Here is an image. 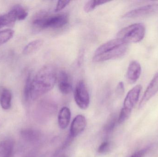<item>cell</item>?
I'll return each instance as SVG.
<instances>
[{"instance_id": "obj_1", "label": "cell", "mask_w": 158, "mask_h": 157, "mask_svg": "<svg viewBox=\"0 0 158 157\" xmlns=\"http://www.w3.org/2000/svg\"><path fill=\"white\" fill-rule=\"evenodd\" d=\"M56 81V73L52 65L43 66L32 78L30 99L35 100L53 89Z\"/></svg>"}, {"instance_id": "obj_2", "label": "cell", "mask_w": 158, "mask_h": 157, "mask_svg": "<svg viewBox=\"0 0 158 157\" xmlns=\"http://www.w3.org/2000/svg\"><path fill=\"white\" fill-rule=\"evenodd\" d=\"M128 48V43L118 38L109 41L97 49L94 53L93 61L102 62L118 59L125 55Z\"/></svg>"}, {"instance_id": "obj_3", "label": "cell", "mask_w": 158, "mask_h": 157, "mask_svg": "<svg viewBox=\"0 0 158 157\" xmlns=\"http://www.w3.org/2000/svg\"><path fill=\"white\" fill-rule=\"evenodd\" d=\"M68 16L66 14L48 15L44 12H40L35 15L32 21V26L35 31L46 29H56L63 27L68 23Z\"/></svg>"}, {"instance_id": "obj_4", "label": "cell", "mask_w": 158, "mask_h": 157, "mask_svg": "<svg viewBox=\"0 0 158 157\" xmlns=\"http://www.w3.org/2000/svg\"><path fill=\"white\" fill-rule=\"evenodd\" d=\"M146 28L143 23H135L122 29L117 37L126 43H137L144 37Z\"/></svg>"}, {"instance_id": "obj_5", "label": "cell", "mask_w": 158, "mask_h": 157, "mask_svg": "<svg viewBox=\"0 0 158 157\" xmlns=\"http://www.w3.org/2000/svg\"><path fill=\"white\" fill-rule=\"evenodd\" d=\"M74 98L77 106L83 110L86 109L90 104L89 92L85 83L82 80L79 81L74 91Z\"/></svg>"}, {"instance_id": "obj_6", "label": "cell", "mask_w": 158, "mask_h": 157, "mask_svg": "<svg viewBox=\"0 0 158 157\" xmlns=\"http://www.w3.org/2000/svg\"><path fill=\"white\" fill-rule=\"evenodd\" d=\"M158 12V4L147 5L127 12L123 16L126 18H135L144 17Z\"/></svg>"}, {"instance_id": "obj_7", "label": "cell", "mask_w": 158, "mask_h": 157, "mask_svg": "<svg viewBox=\"0 0 158 157\" xmlns=\"http://www.w3.org/2000/svg\"><path fill=\"white\" fill-rule=\"evenodd\" d=\"M142 89V86L137 85L129 91L124 99L123 109L131 112L133 108L139 100Z\"/></svg>"}, {"instance_id": "obj_8", "label": "cell", "mask_w": 158, "mask_h": 157, "mask_svg": "<svg viewBox=\"0 0 158 157\" xmlns=\"http://www.w3.org/2000/svg\"><path fill=\"white\" fill-rule=\"evenodd\" d=\"M158 92V73H156L147 88L139 103V108H142Z\"/></svg>"}, {"instance_id": "obj_9", "label": "cell", "mask_w": 158, "mask_h": 157, "mask_svg": "<svg viewBox=\"0 0 158 157\" xmlns=\"http://www.w3.org/2000/svg\"><path fill=\"white\" fill-rule=\"evenodd\" d=\"M142 73L141 65L136 61H133L129 65L126 78L130 84H134L139 79Z\"/></svg>"}, {"instance_id": "obj_10", "label": "cell", "mask_w": 158, "mask_h": 157, "mask_svg": "<svg viewBox=\"0 0 158 157\" xmlns=\"http://www.w3.org/2000/svg\"><path fill=\"white\" fill-rule=\"evenodd\" d=\"M58 88L62 94L68 95L72 90V85L68 74L65 71H62L59 73L58 79Z\"/></svg>"}, {"instance_id": "obj_11", "label": "cell", "mask_w": 158, "mask_h": 157, "mask_svg": "<svg viewBox=\"0 0 158 157\" xmlns=\"http://www.w3.org/2000/svg\"><path fill=\"white\" fill-rule=\"evenodd\" d=\"M86 121L85 117L78 115L74 119L70 127V136L72 138L77 137L85 129Z\"/></svg>"}, {"instance_id": "obj_12", "label": "cell", "mask_w": 158, "mask_h": 157, "mask_svg": "<svg viewBox=\"0 0 158 157\" xmlns=\"http://www.w3.org/2000/svg\"><path fill=\"white\" fill-rule=\"evenodd\" d=\"M71 119V112L67 107H64L61 109L58 115V121L59 127L65 129L69 124Z\"/></svg>"}, {"instance_id": "obj_13", "label": "cell", "mask_w": 158, "mask_h": 157, "mask_svg": "<svg viewBox=\"0 0 158 157\" xmlns=\"http://www.w3.org/2000/svg\"><path fill=\"white\" fill-rule=\"evenodd\" d=\"M14 147L12 140H5L0 143V157H11Z\"/></svg>"}, {"instance_id": "obj_14", "label": "cell", "mask_w": 158, "mask_h": 157, "mask_svg": "<svg viewBox=\"0 0 158 157\" xmlns=\"http://www.w3.org/2000/svg\"><path fill=\"white\" fill-rule=\"evenodd\" d=\"M21 135L25 140L32 143L38 142L41 137L40 132L33 129H27L23 130L21 132Z\"/></svg>"}, {"instance_id": "obj_15", "label": "cell", "mask_w": 158, "mask_h": 157, "mask_svg": "<svg viewBox=\"0 0 158 157\" xmlns=\"http://www.w3.org/2000/svg\"><path fill=\"white\" fill-rule=\"evenodd\" d=\"M12 94L7 88H3L0 94V104L3 109L8 110L11 106Z\"/></svg>"}, {"instance_id": "obj_16", "label": "cell", "mask_w": 158, "mask_h": 157, "mask_svg": "<svg viewBox=\"0 0 158 157\" xmlns=\"http://www.w3.org/2000/svg\"><path fill=\"white\" fill-rule=\"evenodd\" d=\"M43 44V41L41 39H37L32 41L29 43L24 48L23 53L25 55H29L37 51Z\"/></svg>"}, {"instance_id": "obj_17", "label": "cell", "mask_w": 158, "mask_h": 157, "mask_svg": "<svg viewBox=\"0 0 158 157\" xmlns=\"http://www.w3.org/2000/svg\"><path fill=\"white\" fill-rule=\"evenodd\" d=\"M108 1H100V0H91L85 3L84 6V10L86 13L92 12L97 6L108 2Z\"/></svg>"}, {"instance_id": "obj_18", "label": "cell", "mask_w": 158, "mask_h": 157, "mask_svg": "<svg viewBox=\"0 0 158 157\" xmlns=\"http://www.w3.org/2000/svg\"><path fill=\"white\" fill-rule=\"evenodd\" d=\"M14 35V31L11 29H4L0 31V46L11 39Z\"/></svg>"}, {"instance_id": "obj_19", "label": "cell", "mask_w": 158, "mask_h": 157, "mask_svg": "<svg viewBox=\"0 0 158 157\" xmlns=\"http://www.w3.org/2000/svg\"><path fill=\"white\" fill-rule=\"evenodd\" d=\"M32 80V78L31 77V73H30L27 77L24 89V98L27 101L30 99L31 90Z\"/></svg>"}, {"instance_id": "obj_20", "label": "cell", "mask_w": 158, "mask_h": 157, "mask_svg": "<svg viewBox=\"0 0 158 157\" xmlns=\"http://www.w3.org/2000/svg\"><path fill=\"white\" fill-rule=\"evenodd\" d=\"M17 14L18 20H24L28 16V12L24 7L20 5H16L15 6Z\"/></svg>"}, {"instance_id": "obj_21", "label": "cell", "mask_w": 158, "mask_h": 157, "mask_svg": "<svg viewBox=\"0 0 158 157\" xmlns=\"http://www.w3.org/2000/svg\"><path fill=\"white\" fill-rule=\"evenodd\" d=\"M116 123H117V119L116 117L115 116L110 117L104 127L105 131L108 133L111 132L115 128Z\"/></svg>"}, {"instance_id": "obj_22", "label": "cell", "mask_w": 158, "mask_h": 157, "mask_svg": "<svg viewBox=\"0 0 158 157\" xmlns=\"http://www.w3.org/2000/svg\"><path fill=\"white\" fill-rule=\"evenodd\" d=\"M111 143L109 141L103 142L98 148V153L99 154H105L109 152L110 149Z\"/></svg>"}, {"instance_id": "obj_23", "label": "cell", "mask_w": 158, "mask_h": 157, "mask_svg": "<svg viewBox=\"0 0 158 157\" xmlns=\"http://www.w3.org/2000/svg\"><path fill=\"white\" fill-rule=\"evenodd\" d=\"M131 112H130L127 111L123 109H122L119 115L118 118V123L120 124L124 122L129 118L130 115H131Z\"/></svg>"}, {"instance_id": "obj_24", "label": "cell", "mask_w": 158, "mask_h": 157, "mask_svg": "<svg viewBox=\"0 0 158 157\" xmlns=\"http://www.w3.org/2000/svg\"><path fill=\"white\" fill-rule=\"evenodd\" d=\"M70 1H59L57 2L56 6L55 12H58L64 9L66 6H67L69 3Z\"/></svg>"}, {"instance_id": "obj_25", "label": "cell", "mask_w": 158, "mask_h": 157, "mask_svg": "<svg viewBox=\"0 0 158 157\" xmlns=\"http://www.w3.org/2000/svg\"><path fill=\"white\" fill-rule=\"evenodd\" d=\"M149 148H144L133 154L130 157H143L146 154Z\"/></svg>"}, {"instance_id": "obj_26", "label": "cell", "mask_w": 158, "mask_h": 157, "mask_svg": "<svg viewBox=\"0 0 158 157\" xmlns=\"http://www.w3.org/2000/svg\"><path fill=\"white\" fill-rule=\"evenodd\" d=\"M117 94L120 96H121L123 94L124 92V84L122 82H119L117 86L116 89Z\"/></svg>"}, {"instance_id": "obj_27", "label": "cell", "mask_w": 158, "mask_h": 157, "mask_svg": "<svg viewBox=\"0 0 158 157\" xmlns=\"http://www.w3.org/2000/svg\"><path fill=\"white\" fill-rule=\"evenodd\" d=\"M25 157H38L36 155L34 154H30L28 155Z\"/></svg>"}, {"instance_id": "obj_28", "label": "cell", "mask_w": 158, "mask_h": 157, "mask_svg": "<svg viewBox=\"0 0 158 157\" xmlns=\"http://www.w3.org/2000/svg\"></svg>"}]
</instances>
